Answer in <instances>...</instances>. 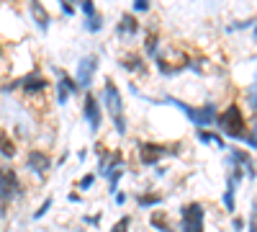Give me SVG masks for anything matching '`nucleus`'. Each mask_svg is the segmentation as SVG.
Returning a JSON list of instances; mask_svg holds the SVG:
<instances>
[{
	"label": "nucleus",
	"mask_w": 257,
	"mask_h": 232,
	"mask_svg": "<svg viewBox=\"0 0 257 232\" xmlns=\"http://www.w3.org/2000/svg\"><path fill=\"white\" fill-rule=\"evenodd\" d=\"M244 139H247V144L252 147V150H257V124L252 126V132H249V134H247Z\"/></svg>",
	"instance_id": "23"
},
{
	"label": "nucleus",
	"mask_w": 257,
	"mask_h": 232,
	"mask_svg": "<svg viewBox=\"0 0 257 232\" xmlns=\"http://www.w3.org/2000/svg\"><path fill=\"white\" fill-rule=\"evenodd\" d=\"M0 152H3V155H13V152H16V147H13V142H8L3 132H0Z\"/></svg>",
	"instance_id": "19"
},
{
	"label": "nucleus",
	"mask_w": 257,
	"mask_h": 232,
	"mask_svg": "<svg viewBox=\"0 0 257 232\" xmlns=\"http://www.w3.org/2000/svg\"><path fill=\"white\" fill-rule=\"evenodd\" d=\"M147 52H149V54L157 52V34H149V36H147Z\"/></svg>",
	"instance_id": "22"
},
{
	"label": "nucleus",
	"mask_w": 257,
	"mask_h": 232,
	"mask_svg": "<svg viewBox=\"0 0 257 232\" xmlns=\"http://www.w3.org/2000/svg\"><path fill=\"white\" fill-rule=\"evenodd\" d=\"M249 232H257V219H252V222H249Z\"/></svg>",
	"instance_id": "30"
},
{
	"label": "nucleus",
	"mask_w": 257,
	"mask_h": 232,
	"mask_svg": "<svg viewBox=\"0 0 257 232\" xmlns=\"http://www.w3.org/2000/svg\"><path fill=\"white\" fill-rule=\"evenodd\" d=\"M62 11H64V13H67V16H72V13H75V8H72L70 3H62Z\"/></svg>",
	"instance_id": "28"
},
{
	"label": "nucleus",
	"mask_w": 257,
	"mask_h": 232,
	"mask_svg": "<svg viewBox=\"0 0 257 232\" xmlns=\"http://www.w3.org/2000/svg\"><path fill=\"white\" fill-rule=\"evenodd\" d=\"M85 119H88V124L93 126V132L100 129V106H98V101L93 93L85 96Z\"/></svg>",
	"instance_id": "8"
},
{
	"label": "nucleus",
	"mask_w": 257,
	"mask_h": 232,
	"mask_svg": "<svg viewBox=\"0 0 257 232\" xmlns=\"http://www.w3.org/2000/svg\"><path fill=\"white\" fill-rule=\"evenodd\" d=\"M254 219H257V201H254Z\"/></svg>",
	"instance_id": "31"
},
{
	"label": "nucleus",
	"mask_w": 257,
	"mask_h": 232,
	"mask_svg": "<svg viewBox=\"0 0 257 232\" xmlns=\"http://www.w3.org/2000/svg\"><path fill=\"white\" fill-rule=\"evenodd\" d=\"M75 93H77V83H75L72 78H67V75H59V83H57V101H59V103H67V98L75 96Z\"/></svg>",
	"instance_id": "9"
},
{
	"label": "nucleus",
	"mask_w": 257,
	"mask_h": 232,
	"mask_svg": "<svg viewBox=\"0 0 257 232\" xmlns=\"http://www.w3.org/2000/svg\"><path fill=\"white\" fill-rule=\"evenodd\" d=\"M85 29H88V31H100V16H98V13L90 16L88 24H85Z\"/></svg>",
	"instance_id": "21"
},
{
	"label": "nucleus",
	"mask_w": 257,
	"mask_h": 232,
	"mask_svg": "<svg viewBox=\"0 0 257 232\" xmlns=\"http://www.w3.org/2000/svg\"><path fill=\"white\" fill-rule=\"evenodd\" d=\"M152 227L160 229V232H173V229H170V224H167L165 212H155V214H152Z\"/></svg>",
	"instance_id": "16"
},
{
	"label": "nucleus",
	"mask_w": 257,
	"mask_h": 232,
	"mask_svg": "<svg viewBox=\"0 0 257 232\" xmlns=\"http://www.w3.org/2000/svg\"><path fill=\"white\" fill-rule=\"evenodd\" d=\"M242 227H244V222H242V219H234V229H237V232H239Z\"/></svg>",
	"instance_id": "29"
},
{
	"label": "nucleus",
	"mask_w": 257,
	"mask_h": 232,
	"mask_svg": "<svg viewBox=\"0 0 257 232\" xmlns=\"http://www.w3.org/2000/svg\"><path fill=\"white\" fill-rule=\"evenodd\" d=\"M198 142H203V144L213 142L216 147H224V139H221L219 134H208V132H198Z\"/></svg>",
	"instance_id": "17"
},
{
	"label": "nucleus",
	"mask_w": 257,
	"mask_h": 232,
	"mask_svg": "<svg viewBox=\"0 0 257 232\" xmlns=\"http://www.w3.org/2000/svg\"><path fill=\"white\" fill-rule=\"evenodd\" d=\"M47 86H49V83L41 78V75H36V72L24 80V88H26V91H41V88H47Z\"/></svg>",
	"instance_id": "13"
},
{
	"label": "nucleus",
	"mask_w": 257,
	"mask_h": 232,
	"mask_svg": "<svg viewBox=\"0 0 257 232\" xmlns=\"http://www.w3.org/2000/svg\"><path fill=\"white\" fill-rule=\"evenodd\" d=\"M252 106L257 109V80H254V86H252Z\"/></svg>",
	"instance_id": "27"
},
{
	"label": "nucleus",
	"mask_w": 257,
	"mask_h": 232,
	"mask_svg": "<svg viewBox=\"0 0 257 232\" xmlns=\"http://www.w3.org/2000/svg\"><path fill=\"white\" fill-rule=\"evenodd\" d=\"M254 39H257V29H254Z\"/></svg>",
	"instance_id": "32"
},
{
	"label": "nucleus",
	"mask_w": 257,
	"mask_h": 232,
	"mask_svg": "<svg viewBox=\"0 0 257 232\" xmlns=\"http://www.w3.org/2000/svg\"><path fill=\"white\" fill-rule=\"evenodd\" d=\"M160 201H162V196H157V194L137 196V204H139V206H155V204H160Z\"/></svg>",
	"instance_id": "18"
},
{
	"label": "nucleus",
	"mask_w": 257,
	"mask_h": 232,
	"mask_svg": "<svg viewBox=\"0 0 257 232\" xmlns=\"http://www.w3.org/2000/svg\"><path fill=\"white\" fill-rule=\"evenodd\" d=\"M18 188H21V183H18L16 173L11 171V168H0V196L11 199V196L18 194Z\"/></svg>",
	"instance_id": "7"
},
{
	"label": "nucleus",
	"mask_w": 257,
	"mask_h": 232,
	"mask_svg": "<svg viewBox=\"0 0 257 232\" xmlns=\"http://www.w3.org/2000/svg\"><path fill=\"white\" fill-rule=\"evenodd\" d=\"M137 31H139V21L132 13H123L118 24V34H137Z\"/></svg>",
	"instance_id": "11"
},
{
	"label": "nucleus",
	"mask_w": 257,
	"mask_h": 232,
	"mask_svg": "<svg viewBox=\"0 0 257 232\" xmlns=\"http://www.w3.org/2000/svg\"><path fill=\"white\" fill-rule=\"evenodd\" d=\"M216 124L219 129L231 137V139H244L247 137V121H244V114L239 111L237 103H231V106H226L219 116H216Z\"/></svg>",
	"instance_id": "1"
},
{
	"label": "nucleus",
	"mask_w": 257,
	"mask_h": 232,
	"mask_svg": "<svg viewBox=\"0 0 257 232\" xmlns=\"http://www.w3.org/2000/svg\"><path fill=\"white\" fill-rule=\"evenodd\" d=\"M29 168H34L39 176H44L49 168H52V160H49L44 152H41V150H34V152L29 155Z\"/></svg>",
	"instance_id": "10"
},
{
	"label": "nucleus",
	"mask_w": 257,
	"mask_h": 232,
	"mask_svg": "<svg viewBox=\"0 0 257 232\" xmlns=\"http://www.w3.org/2000/svg\"><path fill=\"white\" fill-rule=\"evenodd\" d=\"M180 217H183V232H203V206L201 204H185L180 209Z\"/></svg>",
	"instance_id": "4"
},
{
	"label": "nucleus",
	"mask_w": 257,
	"mask_h": 232,
	"mask_svg": "<svg viewBox=\"0 0 257 232\" xmlns=\"http://www.w3.org/2000/svg\"><path fill=\"white\" fill-rule=\"evenodd\" d=\"M98 70V57L88 54V57H82L80 59V65H77V83L82 88H88L90 83H93V75Z\"/></svg>",
	"instance_id": "5"
},
{
	"label": "nucleus",
	"mask_w": 257,
	"mask_h": 232,
	"mask_svg": "<svg viewBox=\"0 0 257 232\" xmlns=\"http://www.w3.org/2000/svg\"><path fill=\"white\" fill-rule=\"evenodd\" d=\"M31 13L39 21V29H47L49 26V16H47V11H44V6H41V3H31Z\"/></svg>",
	"instance_id": "14"
},
{
	"label": "nucleus",
	"mask_w": 257,
	"mask_h": 232,
	"mask_svg": "<svg viewBox=\"0 0 257 232\" xmlns=\"http://www.w3.org/2000/svg\"><path fill=\"white\" fill-rule=\"evenodd\" d=\"M231 160H234V163H242V165L247 168V173H249V176L254 173V163H252V158H249L247 152H242V150H234V152H231Z\"/></svg>",
	"instance_id": "15"
},
{
	"label": "nucleus",
	"mask_w": 257,
	"mask_h": 232,
	"mask_svg": "<svg viewBox=\"0 0 257 232\" xmlns=\"http://www.w3.org/2000/svg\"><path fill=\"white\" fill-rule=\"evenodd\" d=\"M170 103H175V106L196 124V126H211L213 121H216V106L213 103H208V106H201V109H193V106H188V103H183V101H178V98H167Z\"/></svg>",
	"instance_id": "3"
},
{
	"label": "nucleus",
	"mask_w": 257,
	"mask_h": 232,
	"mask_svg": "<svg viewBox=\"0 0 257 232\" xmlns=\"http://www.w3.org/2000/svg\"><path fill=\"white\" fill-rule=\"evenodd\" d=\"M128 227H132V219H128V217H121V219L113 224L111 232H128Z\"/></svg>",
	"instance_id": "20"
},
{
	"label": "nucleus",
	"mask_w": 257,
	"mask_h": 232,
	"mask_svg": "<svg viewBox=\"0 0 257 232\" xmlns=\"http://www.w3.org/2000/svg\"><path fill=\"white\" fill-rule=\"evenodd\" d=\"M93 183H95V176H93V173H88V176H82V181H80L77 186L82 188V191H88V186H93Z\"/></svg>",
	"instance_id": "24"
},
{
	"label": "nucleus",
	"mask_w": 257,
	"mask_h": 232,
	"mask_svg": "<svg viewBox=\"0 0 257 232\" xmlns=\"http://www.w3.org/2000/svg\"><path fill=\"white\" fill-rule=\"evenodd\" d=\"M167 152H173V150H167L165 144H155V142H144L142 147H139V158H142V163L144 165H155L160 158H165Z\"/></svg>",
	"instance_id": "6"
},
{
	"label": "nucleus",
	"mask_w": 257,
	"mask_h": 232,
	"mask_svg": "<svg viewBox=\"0 0 257 232\" xmlns=\"http://www.w3.org/2000/svg\"><path fill=\"white\" fill-rule=\"evenodd\" d=\"M103 98L108 103V111H111V119L116 124V132L123 134L126 132V119H123V101H121V93L118 88L113 86V80H105V91H103Z\"/></svg>",
	"instance_id": "2"
},
{
	"label": "nucleus",
	"mask_w": 257,
	"mask_h": 232,
	"mask_svg": "<svg viewBox=\"0 0 257 232\" xmlns=\"http://www.w3.org/2000/svg\"><path fill=\"white\" fill-rule=\"evenodd\" d=\"M121 65H123L126 70H134V72H144V62H142V57H137V54H126V57L121 59Z\"/></svg>",
	"instance_id": "12"
},
{
	"label": "nucleus",
	"mask_w": 257,
	"mask_h": 232,
	"mask_svg": "<svg viewBox=\"0 0 257 232\" xmlns=\"http://www.w3.org/2000/svg\"><path fill=\"white\" fill-rule=\"evenodd\" d=\"M80 8H82V11H85V13H88V18H90V16H95V13H98V11H95V6H93V3H82V6H80Z\"/></svg>",
	"instance_id": "26"
},
{
	"label": "nucleus",
	"mask_w": 257,
	"mask_h": 232,
	"mask_svg": "<svg viewBox=\"0 0 257 232\" xmlns=\"http://www.w3.org/2000/svg\"><path fill=\"white\" fill-rule=\"evenodd\" d=\"M134 11L144 13V11H149V3H147V0H137V3H134Z\"/></svg>",
	"instance_id": "25"
}]
</instances>
